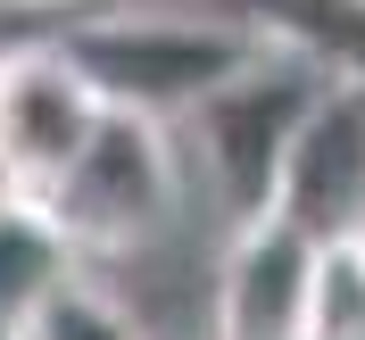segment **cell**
<instances>
[{
	"mask_svg": "<svg viewBox=\"0 0 365 340\" xmlns=\"http://www.w3.org/2000/svg\"><path fill=\"white\" fill-rule=\"evenodd\" d=\"M274 225H291L299 241H349L365 225V83H324L307 125H299L282 182H274Z\"/></svg>",
	"mask_w": 365,
	"mask_h": 340,
	"instance_id": "obj_5",
	"label": "cell"
},
{
	"mask_svg": "<svg viewBox=\"0 0 365 340\" xmlns=\"http://www.w3.org/2000/svg\"><path fill=\"white\" fill-rule=\"evenodd\" d=\"M75 274H83V257L58 241V225H50L34 200L0 207V340H17Z\"/></svg>",
	"mask_w": 365,
	"mask_h": 340,
	"instance_id": "obj_7",
	"label": "cell"
},
{
	"mask_svg": "<svg viewBox=\"0 0 365 340\" xmlns=\"http://www.w3.org/2000/svg\"><path fill=\"white\" fill-rule=\"evenodd\" d=\"M307 282L316 241L291 225H241L225 232L216 282H207V340H307Z\"/></svg>",
	"mask_w": 365,
	"mask_h": 340,
	"instance_id": "obj_6",
	"label": "cell"
},
{
	"mask_svg": "<svg viewBox=\"0 0 365 340\" xmlns=\"http://www.w3.org/2000/svg\"><path fill=\"white\" fill-rule=\"evenodd\" d=\"M58 225L75 257H133L141 241H158L182 207V158H175V125L108 108L91 150L34 200Z\"/></svg>",
	"mask_w": 365,
	"mask_h": 340,
	"instance_id": "obj_2",
	"label": "cell"
},
{
	"mask_svg": "<svg viewBox=\"0 0 365 340\" xmlns=\"http://www.w3.org/2000/svg\"><path fill=\"white\" fill-rule=\"evenodd\" d=\"M316 91H324V75L307 67V58H291V50L266 42V58H257L250 75H232L207 108L182 116V141H191L207 191L225 200L232 232L266 225L274 182H282V158H291L299 125H307V108H316Z\"/></svg>",
	"mask_w": 365,
	"mask_h": 340,
	"instance_id": "obj_3",
	"label": "cell"
},
{
	"mask_svg": "<svg viewBox=\"0 0 365 340\" xmlns=\"http://www.w3.org/2000/svg\"><path fill=\"white\" fill-rule=\"evenodd\" d=\"M349 241H357V257H365V225H357V232H349Z\"/></svg>",
	"mask_w": 365,
	"mask_h": 340,
	"instance_id": "obj_11",
	"label": "cell"
},
{
	"mask_svg": "<svg viewBox=\"0 0 365 340\" xmlns=\"http://www.w3.org/2000/svg\"><path fill=\"white\" fill-rule=\"evenodd\" d=\"M9 200H17V191H9V182H0V207H9Z\"/></svg>",
	"mask_w": 365,
	"mask_h": 340,
	"instance_id": "obj_12",
	"label": "cell"
},
{
	"mask_svg": "<svg viewBox=\"0 0 365 340\" xmlns=\"http://www.w3.org/2000/svg\"><path fill=\"white\" fill-rule=\"evenodd\" d=\"M250 25L324 83H365V0H250Z\"/></svg>",
	"mask_w": 365,
	"mask_h": 340,
	"instance_id": "obj_8",
	"label": "cell"
},
{
	"mask_svg": "<svg viewBox=\"0 0 365 340\" xmlns=\"http://www.w3.org/2000/svg\"><path fill=\"white\" fill-rule=\"evenodd\" d=\"M42 9H75V0H0V17H42Z\"/></svg>",
	"mask_w": 365,
	"mask_h": 340,
	"instance_id": "obj_10",
	"label": "cell"
},
{
	"mask_svg": "<svg viewBox=\"0 0 365 340\" xmlns=\"http://www.w3.org/2000/svg\"><path fill=\"white\" fill-rule=\"evenodd\" d=\"M58 50L83 67V83L108 108L182 125L232 75L266 58V34L250 17H207V9H91L58 25Z\"/></svg>",
	"mask_w": 365,
	"mask_h": 340,
	"instance_id": "obj_1",
	"label": "cell"
},
{
	"mask_svg": "<svg viewBox=\"0 0 365 340\" xmlns=\"http://www.w3.org/2000/svg\"><path fill=\"white\" fill-rule=\"evenodd\" d=\"M100 116H108V100L83 83V67L58 50V34L50 42H17L0 58V182L17 200H42L91 150Z\"/></svg>",
	"mask_w": 365,
	"mask_h": 340,
	"instance_id": "obj_4",
	"label": "cell"
},
{
	"mask_svg": "<svg viewBox=\"0 0 365 340\" xmlns=\"http://www.w3.org/2000/svg\"><path fill=\"white\" fill-rule=\"evenodd\" d=\"M17 340H150V332H141V316H133V307H116L100 282H83V274H75V282L50 299V307L25 324Z\"/></svg>",
	"mask_w": 365,
	"mask_h": 340,
	"instance_id": "obj_9",
	"label": "cell"
}]
</instances>
